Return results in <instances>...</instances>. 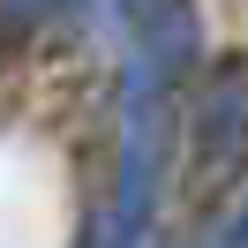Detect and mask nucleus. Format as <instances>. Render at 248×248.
Masks as SVG:
<instances>
[{
  "mask_svg": "<svg viewBox=\"0 0 248 248\" xmlns=\"http://www.w3.org/2000/svg\"><path fill=\"white\" fill-rule=\"evenodd\" d=\"M181 46L173 31H158V46H143L136 83H128V136H121V181H113L98 248H143L158 211V181H166V53Z\"/></svg>",
  "mask_w": 248,
  "mask_h": 248,
  "instance_id": "obj_1",
  "label": "nucleus"
},
{
  "mask_svg": "<svg viewBox=\"0 0 248 248\" xmlns=\"http://www.w3.org/2000/svg\"><path fill=\"white\" fill-rule=\"evenodd\" d=\"M211 248H248V211H241V218H233V226H226V233H218V241H211Z\"/></svg>",
  "mask_w": 248,
  "mask_h": 248,
  "instance_id": "obj_3",
  "label": "nucleus"
},
{
  "mask_svg": "<svg viewBox=\"0 0 248 248\" xmlns=\"http://www.w3.org/2000/svg\"><path fill=\"white\" fill-rule=\"evenodd\" d=\"M241 121H248V98L233 91V68L218 76V91L203 98V166H226L241 151Z\"/></svg>",
  "mask_w": 248,
  "mask_h": 248,
  "instance_id": "obj_2",
  "label": "nucleus"
}]
</instances>
